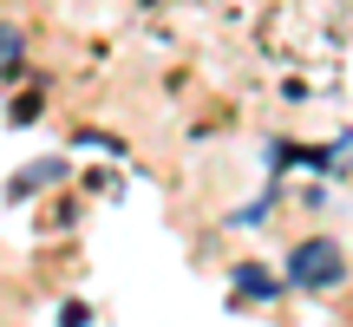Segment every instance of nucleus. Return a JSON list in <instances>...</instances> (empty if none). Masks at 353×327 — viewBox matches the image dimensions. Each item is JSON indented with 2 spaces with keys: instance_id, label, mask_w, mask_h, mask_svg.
Masks as SVG:
<instances>
[{
  "instance_id": "obj_1",
  "label": "nucleus",
  "mask_w": 353,
  "mask_h": 327,
  "mask_svg": "<svg viewBox=\"0 0 353 327\" xmlns=\"http://www.w3.org/2000/svg\"><path fill=\"white\" fill-rule=\"evenodd\" d=\"M281 281H288V288H301V295H327V288H341V281H347V249H341L334 236H301V242L288 249Z\"/></svg>"
},
{
  "instance_id": "obj_2",
  "label": "nucleus",
  "mask_w": 353,
  "mask_h": 327,
  "mask_svg": "<svg viewBox=\"0 0 353 327\" xmlns=\"http://www.w3.org/2000/svg\"><path fill=\"white\" fill-rule=\"evenodd\" d=\"M229 288H236V301H275L281 295V281L275 275H262V262H236V275H229Z\"/></svg>"
},
{
  "instance_id": "obj_3",
  "label": "nucleus",
  "mask_w": 353,
  "mask_h": 327,
  "mask_svg": "<svg viewBox=\"0 0 353 327\" xmlns=\"http://www.w3.org/2000/svg\"><path fill=\"white\" fill-rule=\"evenodd\" d=\"M59 177H65V157H39L33 170H20V177L7 184V197H26V190H46V184H59Z\"/></svg>"
},
{
  "instance_id": "obj_4",
  "label": "nucleus",
  "mask_w": 353,
  "mask_h": 327,
  "mask_svg": "<svg viewBox=\"0 0 353 327\" xmlns=\"http://www.w3.org/2000/svg\"><path fill=\"white\" fill-rule=\"evenodd\" d=\"M20 66H26V33H20L13 20H0V86H7Z\"/></svg>"
},
{
  "instance_id": "obj_5",
  "label": "nucleus",
  "mask_w": 353,
  "mask_h": 327,
  "mask_svg": "<svg viewBox=\"0 0 353 327\" xmlns=\"http://www.w3.org/2000/svg\"><path fill=\"white\" fill-rule=\"evenodd\" d=\"M59 321H65V327H85V321H92V308H85V301H65V308H59Z\"/></svg>"
}]
</instances>
